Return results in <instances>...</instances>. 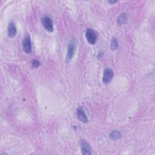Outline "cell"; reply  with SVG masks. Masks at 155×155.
I'll use <instances>...</instances> for the list:
<instances>
[{
  "label": "cell",
  "mask_w": 155,
  "mask_h": 155,
  "mask_svg": "<svg viewBox=\"0 0 155 155\" xmlns=\"http://www.w3.org/2000/svg\"><path fill=\"white\" fill-rule=\"evenodd\" d=\"M7 31H8V36L10 38H13L15 37L16 35V27L13 22H10L7 27Z\"/></svg>",
  "instance_id": "obj_8"
},
{
  "label": "cell",
  "mask_w": 155,
  "mask_h": 155,
  "mask_svg": "<svg viewBox=\"0 0 155 155\" xmlns=\"http://www.w3.org/2000/svg\"><path fill=\"white\" fill-rule=\"evenodd\" d=\"M75 51H76V41L74 38H73L70 41L68 44L67 51V54L65 57L66 63L68 64L71 61L72 58L74 56Z\"/></svg>",
  "instance_id": "obj_1"
},
{
  "label": "cell",
  "mask_w": 155,
  "mask_h": 155,
  "mask_svg": "<svg viewBox=\"0 0 155 155\" xmlns=\"http://www.w3.org/2000/svg\"><path fill=\"white\" fill-rule=\"evenodd\" d=\"M117 2V1H108V2L110 3V4H114V3H116Z\"/></svg>",
  "instance_id": "obj_13"
},
{
  "label": "cell",
  "mask_w": 155,
  "mask_h": 155,
  "mask_svg": "<svg viewBox=\"0 0 155 155\" xmlns=\"http://www.w3.org/2000/svg\"><path fill=\"white\" fill-rule=\"evenodd\" d=\"M22 44L23 50L26 53L29 54L31 52V49H32L31 42L30 36L29 34L27 33L25 35V37L23 38Z\"/></svg>",
  "instance_id": "obj_3"
},
{
  "label": "cell",
  "mask_w": 155,
  "mask_h": 155,
  "mask_svg": "<svg viewBox=\"0 0 155 155\" xmlns=\"http://www.w3.org/2000/svg\"><path fill=\"white\" fill-rule=\"evenodd\" d=\"M80 145H81V148L82 154H83L84 155H88V154H92L89 144L87 142H86L84 140H80Z\"/></svg>",
  "instance_id": "obj_7"
},
{
  "label": "cell",
  "mask_w": 155,
  "mask_h": 155,
  "mask_svg": "<svg viewBox=\"0 0 155 155\" xmlns=\"http://www.w3.org/2000/svg\"><path fill=\"white\" fill-rule=\"evenodd\" d=\"M76 114L78 119L81 122L83 123H87L88 121V117L85 113L84 108L83 107L79 106L78 107L77 111H76Z\"/></svg>",
  "instance_id": "obj_6"
},
{
  "label": "cell",
  "mask_w": 155,
  "mask_h": 155,
  "mask_svg": "<svg viewBox=\"0 0 155 155\" xmlns=\"http://www.w3.org/2000/svg\"><path fill=\"white\" fill-rule=\"evenodd\" d=\"M41 23L45 29L48 32L53 31V23L51 19L49 16H44L41 19Z\"/></svg>",
  "instance_id": "obj_4"
},
{
  "label": "cell",
  "mask_w": 155,
  "mask_h": 155,
  "mask_svg": "<svg viewBox=\"0 0 155 155\" xmlns=\"http://www.w3.org/2000/svg\"><path fill=\"white\" fill-rule=\"evenodd\" d=\"M109 137L114 140H119L122 137V134L119 131H113L109 134Z\"/></svg>",
  "instance_id": "obj_10"
},
{
  "label": "cell",
  "mask_w": 155,
  "mask_h": 155,
  "mask_svg": "<svg viewBox=\"0 0 155 155\" xmlns=\"http://www.w3.org/2000/svg\"><path fill=\"white\" fill-rule=\"evenodd\" d=\"M31 65H32V67H33L35 68H36L38 67H39L40 62L36 59H33L31 61Z\"/></svg>",
  "instance_id": "obj_12"
},
{
  "label": "cell",
  "mask_w": 155,
  "mask_h": 155,
  "mask_svg": "<svg viewBox=\"0 0 155 155\" xmlns=\"http://www.w3.org/2000/svg\"><path fill=\"white\" fill-rule=\"evenodd\" d=\"M114 76L113 71L110 67H105L104 70L102 81L104 84H107L109 83L113 79Z\"/></svg>",
  "instance_id": "obj_5"
},
{
  "label": "cell",
  "mask_w": 155,
  "mask_h": 155,
  "mask_svg": "<svg viewBox=\"0 0 155 155\" xmlns=\"http://www.w3.org/2000/svg\"><path fill=\"white\" fill-rule=\"evenodd\" d=\"M85 37L88 42L91 45H94L97 40L96 31L90 28H87L85 32Z\"/></svg>",
  "instance_id": "obj_2"
},
{
  "label": "cell",
  "mask_w": 155,
  "mask_h": 155,
  "mask_svg": "<svg viewBox=\"0 0 155 155\" xmlns=\"http://www.w3.org/2000/svg\"><path fill=\"white\" fill-rule=\"evenodd\" d=\"M118 47V41L116 38L113 37L111 41V44H110V48L112 50H117Z\"/></svg>",
  "instance_id": "obj_11"
},
{
  "label": "cell",
  "mask_w": 155,
  "mask_h": 155,
  "mask_svg": "<svg viewBox=\"0 0 155 155\" xmlns=\"http://www.w3.org/2000/svg\"><path fill=\"white\" fill-rule=\"evenodd\" d=\"M127 19V15L125 13H120V15L119 16V17L117 18V24L119 25H122L123 24H124Z\"/></svg>",
  "instance_id": "obj_9"
}]
</instances>
